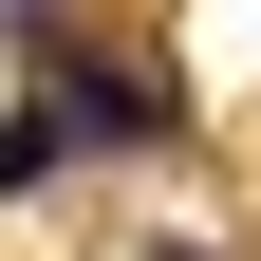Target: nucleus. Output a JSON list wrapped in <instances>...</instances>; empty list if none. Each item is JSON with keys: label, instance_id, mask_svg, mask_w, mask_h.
I'll list each match as a JSON object with an SVG mask.
<instances>
[{"label": "nucleus", "instance_id": "nucleus-3", "mask_svg": "<svg viewBox=\"0 0 261 261\" xmlns=\"http://www.w3.org/2000/svg\"><path fill=\"white\" fill-rule=\"evenodd\" d=\"M168 261H205V243H168Z\"/></svg>", "mask_w": 261, "mask_h": 261}, {"label": "nucleus", "instance_id": "nucleus-2", "mask_svg": "<svg viewBox=\"0 0 261 261\" xmlns=\"http://www.w3.org/2000/svg\"><path fill=\"white\" fill-rule=\"evenodd\" d=\"M56 168H75V130H56L38 93H19V112H0V205H19V187H56Z\"/></svg>", "mask_w": 261, "mask_h": 261}, {"label": "nucleus", "instance_id": "nucleus-1", "mask_svg": "<svg viewBox=\"0 0 261 261\" xmlns=\"http://www.w3.org/2000/svg\"><path fill=\"white\" fill-rule=\"evenodd\" d=\"M38 112L75 130V149H187V93L149 75V56H93V38H56V19H38Z\"/></svg>", "mask_w": 261, "mask_h": 261}]
</instances>
